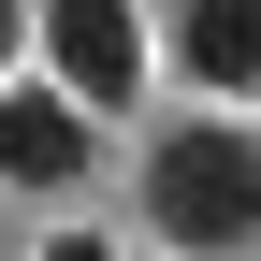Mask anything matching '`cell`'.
I'll use <instances>...</instances> for the list:
<instances>
[{"instance_id": "6da1fadb", "label": "cell", "mask_w": 261, "mask_h": 261, "mask_svg": "<svg viewBox=\"0 0 261 261\" xmlns=\"http://www.w3.org/2000/svg\"><path fill=\"white\" fill-rule=\"evenodd\" d=\"M130 218H145V261H247L261 247V116H145L130 145Z\"/></svg>"}, {"instance_id": "7a4b0ae2", "label": "cell", "mask_w": 261, "mask_h": 261, "mask_svg": "<svg viewBox=\"0 0 261 261\" xmlns=\"http://www.w3.org/2000/svg\"><path fill=\"white\" fill-rule=\"evenodd\" d=\"M29 73H58L102 130H145L160 29H145V0H29Z\"/></svg>"}, {"instance_id": "3957f363", "label": "cell", "mask_w": 261, "mask_h": 261, "mask_svg": "<svg viewBox=\"0 0 261 261\" xmlns=\"http://www.w3.org/2000/svg\"><path fill=\"white\" fill-rule=\"evenodd\" d=\"M160 87L203 116H261V0H145Z\"/></svg>"}, {"instance_id": "277c9868", "label": "cell", "mask_w": 261, "mask_h": 261, "mask_svg": "<svg viewBox=\"0 0 261 261\" xmlns=\"http://www.w3.org/2000/svg\"><path fill=\"white\" fill-rule=\"evenodd\" d=\"M102 145H116V130L87 116L58 73H15V87H0V189H15V203H73V189L102 174Z\"/></svg>"}, {"instance_id": "5b68a950", "label": "cell", "mask_w": 261, "mask_h": 261, "mask_svg": "<svg viewBox=\"0 0 261 261\" xmlns=\"http://www.w3.org/2000/svg\"><path fill=\"white\" fill-rule=\"evenodd\" d=\"M15 261H130V232H102V218H58L44 247H15Z\"/></svg>"}, {"instance_id": "8992f818", "label": "cell", "mask_w": 261, "mask_h": 261, "mask_svg": "<svg viewBox=\"0 0 261 261\" xmlns=\"http://www.w3.org/2000/svg\"><path fill=\"white\" fill-rule=\"evenodd\" d=\"M29 73V0H0V87Z\"/></svg>"}, {"instance_id": "52a82bcc", "label": "cell", "mask_w": 261, "mask_h": 261, "mask_svg": "<svg viewBox=\"0 0 261 261\" xmlns=\"http://www.w3.org/2000/svg\"><path fill=\"white\" fill-rule=\"evenodd\" d=\"M0 261H15V247H0Z\"/></svg>"}]
</instances>
